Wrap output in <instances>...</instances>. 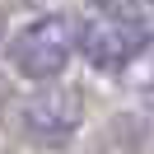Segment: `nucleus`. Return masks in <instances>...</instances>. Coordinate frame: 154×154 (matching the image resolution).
<instances>
[{
  "label": "nucleus",
  "mask_w": 154,
  "mask_h": 154,
  "mask_svg": "<svg viewBox=\"0 0 154 154\" xmlns=\"http://www.w3.org/2000/svg\"><path fill=\"white\" fill-rule=\"evenodd\" d=\"M131 75H135V89H145V98L154 103V42L145 47V56L131 66Z\"/></svg>",
  "instance_id": "obj_4"
},
{
  "label": "nucleus",
  "mask_w": 154,
  "mask_h": 154,
  "mask_svg": "<svg viewBox=\"0 0 154 154\" xmlns=\"http://www.w3.org/2000/svg\"><path fill=\"white\" fill-rule=\"evenodd\" d=\"M126 14H131V19H140L145 28L154 33V0H131V10H126Z\"/></svg>",
  "instance_id": "obj_5"
},
{
  "label": "nucleus",
  "mask_w": 154,
  "mask_h": 154,
  "mask_svg": "<svg viewBox=\"0 0 154 154\" xmlns=\"http://www.w3.org/2000/svg\"><path fill=\"white\" fill-rule=\"evenodd\" d=\"M23 126L38 135H66L79 126V94L75 89H42L23 103Z\"/></svg>",
  "instance_id": "obj_3"
},
{
  "label": "nucleus",
  "mask_w": 154,
  "mask_h": 154,
  "mask_svg": "<svg viewBox=\"0 0 154 154\" xmlns=\"http://www.w3.org/2000/svg\"><path fill=\"white\" fill-rule=\"evenodd\" d=\"M94 5H103V10H122V14L131 10V0H94Z\"/></svg>",
  "instance_id": "obj_6"
},
{
  "label": "nucleus",
  "mask_w": 154,
  "mask_h": 154,
  "mask_svg": "<svg viewBox=\"0 0 154 154\" xmlns=\"http://www.w3.org/2000/svg\"><path fill=\"white\" fill-rule=\"evenodd\" d=\"M79 51V28L66 19V14H42L28 28L14 33L10 42V61L19 75L28 79H56L61 70L70 66V56Z\"/></svg>",
  "instance_id": "obj_1"
},
{
  "label": "nucleus",
  "mask_w": 154,
  "mask_h": 154,
  "mask_svg": "<svg viewBox=\"0 0 154 154\" xmlns=\"http://www.w3.org/2000/svg\"><path fill=\"white\" fill-rule=\"evenodd\" d=\"M149 42H154V33L140 19H131L122 10H103L79 28V56L94 70H131Z\"/></svg>",
  "instance_id": "obj_2"
}]
</instances>
